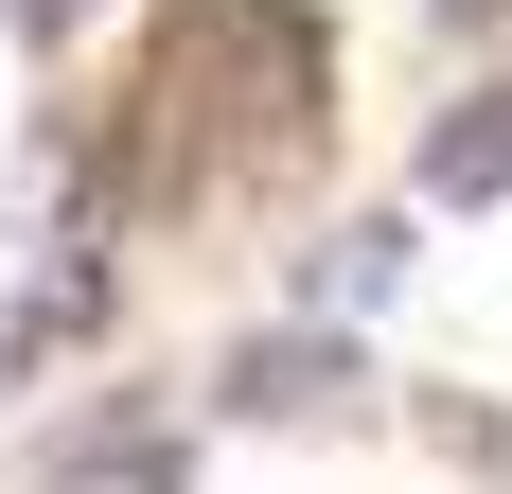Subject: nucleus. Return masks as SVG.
<instances>
[{"label": "nucleus", "instance_id": "f257e3e1", "mask_svg": "<svg viewBox=\"0 0 512 494\" xmlns=\"http://www.w3.org/2000/svg\"><path fill=\"white\" fill-rule=\"evenodd\" d=\"M495 177H512V89H477L460 124L424 142V195H495Z\"/></svg>", "mask_w": 512, "mask_h": 494}, {"label": "nucleus", "instance_id": "f03ea898", "mask_svg": "<svg viewBox=\"0 0 512 494\" xmlns=\"http://www.w3.org/2000/svg\"><path fill=\"white\" fill-rule=\"evenodd\" d=\"M442 18H495V0H442Z\"/></svg>", "mask_w": 512, "mask_h": 494}]
</instances>
